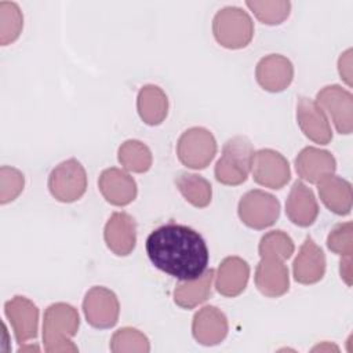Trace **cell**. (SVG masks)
Segmentation results:
<instances>
[{
    "mask_svg": "<svg viewBox=\"0 0 353 353\" xmlns=\"http://www.w3.org/2000/svg\"><path fill=\"white\" fill-rule=\"evenodd\" d=\"M146 254L159 270L181 280L200 277L208 266V247L194 229L168 222L156 228L146 239Z\"/></svg>",
    "mask_w": 353,
    "mask_h": 353,
    "instance_id": "6da1fadb",
    "label": "cell"
},
{
    "mask_svg": "<svg viewBox=\"0 0 353 353\" xmlns=\"http://www.w3.org/2000/svg\"><path fill=\"white\" fill-rule=\"evenodd\" d=\"M80 317L77 310L65 302L50 305L43 317V342L48 353L77 352L72 338L77 334Z\"/></svg>",
    "mask_w": 353,
    "mask_h": 353,
    "instance_id": "7a4b0ae2",
    "label": "cell"
},
{
    "mask_svg": "<svg viewBox=\"0 0 353 353\" xmlns=\"http://www.w3.org/2000/svg\"><path fill=\"white\" fill-rule=\"evenodd\" d=\"M254 153L252 143L247 137L236 135L228 139L214 168L215 179L228 186H237L245 182L251 171Z\"/></svg>",
    "mask_w": 353,
    "mask_h": 353,
    "instance_id": "3957f363",
    "label": "cell"
},
{
    "mask_svg": "<svg viewBox=\"0 0 353 353\" xmlns=\"http://www.w3.org/2000/svg\"><path fill=\"white\" fill-rule=\"evenodd\" d=\"M212 33L218 44L229 50L247 47L254 36V22L240 7H223L212 19Z\"/></svg>",
    "mask_w": 353,
    "mask_h": 353,
    "instance_id": "277c9868",
    "label": "cell"
},
{
    "mask_svg": "<svg viewBox=\"0 0 353 353\" xmlns=\"http://www.w3.org/2000/svg\"><path fill=\"white\" fill-rule=\"evenodd\" d=\"M48 190L61 203H73L87 190V174L81 163L68 159L55 165L48 175Z\"/></svg>",
    "mask_w": 353,
    "mask_h": 353,
    "instance_id": "5b68a950",
    "label": "cell"
},
{
    "mask_svg": "<svg viewBox=\"0 0 353 353\" xmlns=\"http://www.w3.org/2000/svg\"><path fill=\"white\" fill-rule=\"evenodd\" d=\"M215 154L216 141L207 128H188L178 139L176 156L188 168L203 170L212 161Z\"/></svg>",
    "mask_w": 353,
    "mask_h": 353,
    "instance_id": "8992f818",
    "label": "cell"
},
{
    "mask_svg": "<svg viewBox=\"0 0 353 353\" xmlns=\"http://www.w3.org/2000/svg\"><path fill=\"white\" fill-rule=\"evenodd\" d=\"M241 222L255 230H263L276 223L280 216L279 200L261 189H254L241 196L237 207Z\"/></svg>",
    "mask_w": 353,
    "mask_h": 353,
    "instance_id": "52a82bcc",
    "label": "cell"
},
{
    "mask_svg": "<svg viewBox=\"0 0 353 353\" xmlns=\"http://www.w3.org/2000/svg\"><path fill=\"white\" fill-rule=\"evenodd\" d=\"M83 313L91 327L112 328L119 320L120 303L112 290L95 285L87 291L83 299Z\"/></svg>",
    "mask_w": 353,
    "mask_h": 353,
    "instance_id": "ba28073f",
    "label": "cell"
},
{
    "mask_svg": "<svg viewBox=\"0 0 353 353\" xmlns=\"http://www.w3.org/2000/svg\"><path fill=\"white\" fill-rule=\"evenodd\" d=\"M316 103L327 113L336 131L349 135L353 131V95L338 84L325 85L316 95Z\"/></svg>",
    "mask_w": 353,
    "mask_h": 353,
    "instance_id": "9c48e42d",
    "label": "cell"
},
{
    "mask_svg": "<svg viewBox=\"0 0 353 353\" xmlns=\"http://www.w3.org/2000/svg\"><path fill=\"white\" fill-rule=\"evenodd\" d=\"M252 178L258 185L270 189H281L291 178L288 160L273 149H261L254 153Z\"/></svg>",
    "mask_w": 353,
    "mask_h": 353,
    "instance_id": "30bf717a",
    "label": "cell"
},
{
    "mask_svg": "<svg viewBox=\"0 0 353 353\" xmlns=\"http://www.w3.org/2000/svg\"><path fill=\"white\" fill-rule=\"evenodd\" d=\"M4 313L11 323L15 339L19 345L37 336L39 309L30 299L21 295L14 296L6 302Z\"/></svg>",
    "mask_w": 353,
    "mask_h": 353,
    "instance_id": "8fae6325",
    "label": "cell"
},
{
    "mask_svg": "<svg viewBox=\"0 0 353 353\" xmlns=\"http://www.w3.org/2000/svg\"><path fill=\"white\" fill-rule=\"evenodd\" d=\"M296 121L306 138L314 143L327 145L332 139V131L324 110L316 101L299 97L296 103Z\"/></svg>",
    "mask_w": 353,
    "mask_h": 353,
    "instance_id": "7c38bea8",
    "label": "cell"
},
{
    "mask_svg": "<svg viewBox=\"0 0 353 353\" xmlns=\"http://www.w3.org/2000/svg\"><path fill=\"white\" fill-rule=\"evenodd\" d=\"M254 280L262 295L269 298L284 295L290 287V274L284 259L277 256H261Z\"/></svg>",
    "mask_w": 353,
    "mask_h": 353,
    "instance_id": "4fadbf2b",
    "label": "cell"
},
{
    "mask_svg": "<svg viewBox=\"0 0 353 353\" xmlns=\"http://www.w3.org/2000/svg\"><path fill=\"white\" fill-rule=\"evenodd\" d=\"M255 79L263 90L269 92H281L294 79L292 62L280 54L266 55L256 63Z\"/></svg>",
    "mask_w": 353,
    "mask_h": 353,
    "instance_id": "5bb4252c",
    "label": "cell"
},
{
    "mask_svg": "<svg viewBox=\"0 0 353 353\" xmlns=\"http://www.w3.org/2000/svg\"><path fill=\"white\" fill-rule=\"evenodd\" d=\"M103 239L108 248L117 256L132 252L137 244V223L127 212H113L103 229Z\"/></svg>",
    "mask_w": 353,
    "mask_h": 353,
    "instance_id": "9a60e30c",
    "label": "cell"
},
{
    "mask_svg": "<svg viewBox=\"0 0 353 353\" xmlns=\"http://www.w3.org/2000/svg\"><path fill=\"white\" fill-rule=\"evenodd\" d=\"M229 331L225 313L216 306H204L193 316L192 334L196 342L204 346L221 343Z\"/></svg>",
    "mask_w": 353,
    "mask_h": 353,
    "instance_id": "2e32d148",
    "label": "cell"
},
{
    "mask_svg": "<svg viewBox=\"0 0 353 353\" xmlns=\"http://www.w3.org/2000/svg\"><path fill=\"white\" fill-rule=\"evenodd\" d=\"M98 188L105 200L113 205L124 207L137 197V182L125 171L110 167L101 172Z\"/></svg>",
    "mask_w": 353,
    "mask_h": 353,
    "instance_id": "e0dca14e",
    "label": "cell"
},
{
    "mask_svg": "<svg viewBox=\"0 0 353 353\" xmlns=\"http://www.w3.org/2000/svg\"><path fill=\"white\" fill-rule=\"evenodd\" d=\"M325 273V255L312 237H306L292 263L295 281L301 284H314Z\"/></svg>",
    "mask_w": 353,
    "mask_h": 353,
    "instance_id": "ac0fdd59",
    "label": "cell"
},
{
    "mask_svg": "<svg viewBox=\"0 0 353 353\" xmlns=\"http://www.w3.org/2000/svg\"><path fill=\"white\" fill-rule=\"evenodd\" d=\"M295 170L303 181L317 185L321 179L335 172L336 161L331 152L307 146L298 153L295 159Z\"/></svg>",
    "mask_w": 353,
    "mask_h": 353,
    "instance_id": "d6986e66",
    "label": "cell"
},
{
    "mask_svg": "<svg viewBox=\"0 0 353 353\" xmlns=\"http://www.w3.org/2000/svg\"><path fill=\"white\" fill-rule=\"evenodd\" d=\"M285 214L288 219L301 226H310L319 215V204L314 193L302 181H295L285 200Z\"/></svg>",
    "mask_w": 353,
    "mask_h": 353,
    "instance_id": "ffe728a7",
    "label": "cell"
},
{
    "mask_svg": "<svg viewBox=\"0 0 353 353\" xmlns=\"http://www.w3.org/2000/svg\"><path fill=\"white\" fill-rule=\"evenodd\" d=\"M215 288L216 291L228 298L240 295L250 279V266L240 256L225 258L215 273Z\"/></svg>",
    "mask_w": 353,
    "mask_h": 353,
    "instance_id": "44dd1931",
    "label": "cell"
},
{
    "mask_svg": "<svg viewBox=\"0 0 353 353\" xmlns=\"http://www.w3.org/2000/svg\"><path fill=\"white\" fill-rule=\"evenodd\" d=\"M324 205L336 215H347L352 210V185L338 175H328L317 183Z\"/></svg>",
    "mask_w": 353,
    "mask_h": 353,
    "instance_id": "7402d4cb",
    "label": "cell"
},
{
    "mask_svg": "<svg viewBox=\"0 0 353 353\" xmlns=\"http://www.w3.org/2000/svg\"><path fill=\"white\" fill-rule=\"evenodd\" d=\"M137 109L142 121L148 125L161 124L168 113V99L165 92L153 84L143 85L137 98Z\"/></svg>",
    "mask_w": 353,
    "mask_h": 353,
    "instance_id": "603a6c76",
    "label": "cell"
},
{
    "mask_svg": "<svg viewBox=\"0 0 353 353\" xmlns=\"http://www.w3.org/2000/svg\"><path fill=\"white\" fill-rule=\"evenodd\" d=\"M215 270H205L200 277L179 283L174 290V302L182 309H193L211 296Z\"/></svg>",
    "mask_w": 353,
    "mask_h": 353,
    "instance_id": "cb8c5ba5",
    "label": "cell"
},
{
    "mask_svg": "<svg viewBox=\"0 0 353 353\" xmlns=\"http://www.w3.org/2000/svg\"><path fill=\"white\" fill-rule=\"evenodd\" d=\"M175 185L188 203L196 208H204L211 203L212 186L201 175L192 172H179Z\"/></svg>",
    "mask_w": 353,
    "mask_h": 353,
    "instance_id": "d4e9b609",
    "label": "cell"
},
{
    "mask_svg": "<svg viewBox=\"0 0 353 353\" xmlns=\"http://www.w3.org/2000/svg\"><path fill=\"white\" fill-rule=\"evenodd\" d=\"M119 163L131 172L142 174L152 167V152L141 141L128 139L120 145L117 152Z\"/></svg>",
    "mask_w": 353,
    "mask_h": 353,
    "instance_id": "484cf974",
    "label": "cell"
},
{
    "mask_svg": "<svg viewBox=\"0 0 353 353\" xmlns=\"http://www.w3.org/2000/svg\"><path fill=\"white\" fill-rule=\"evenodd\" d=\"M295 245L292 239L283 230H272L262 236L258 251L259 256H277L288 259L294 254Z\"/></svg>",
    "mask_w": 353,
    "mask_h": 353,
    "instance_id": "4316f807",
    "label": "cell"
},
{
    "mask_svg": "<svg viewBox=\"0 0 353 353\" xmlns=\"http://www.w3.org/2000/svg\"><path fill=\"white\" fill-rule=\"evenodd\" d=\"M23 26V18L15 3H0V41L7 46L18 39Z\"/></svg>",
    "mask_w": 353,
    "mask_h": 353,
    "instance_id": "83f0119b",
    "label": "cell"
},
{
    "mask_svg": "<svg viewBox=\"0 0 353 353\" xmlns=\"http://www.w3.org/2000/svg\"><path fill=\"white\" fill-rule=\"evenodd\" d=\"M247 7L254 15L266 25H280L284 22L291 11V3L287 0L280 1H245Z\"/></svg>",
    "mask_w": 353,
    "mask_h": 353,
    "instance_id": "f1b7e54d",
    "label": "cell"
},
{
    "mask_svg": "<svg viewBox=\"0 0 353 353\" xmlns=\"http://www.w3.org/2000/svg\"><path fill=\"white\" fill-rule=\"evenodd\" d=\"M110 350L114 353L120 352H149L150 345L146 335L139 330L124 327L117 330L110 339Z\"/></svg>",
    "mask_w": 353,
    "mask_h": 353,
    "instance_id": "f546056e",
    "label": "cell"
},
{
    "mask_svg": "<svg viewBox=\"0 0 353 353\" xmlns=\"http://www.w3.org/2000/svg\"><path fill=\"white\" fill-rule=\"evenodd\" d=\"M327 247L334 254L341 256H350L353 254V225L352 222L335 225L328 237Z\"/></svg>",
    "mask_w": 353,
    "mask_h": 353,
    "instance_id": "4dcf8cb0",
    "label": "cell"
},
{
    "mask_svg": "<svg viewBox=\"0 0 353 353\" xmlns=\"http://www.w3.org/2000/svg\"><path fill=\"white\" fill-rule=\"evenodd\" d=\"M25 178L21 171L12 167H1L0 170V203L7 204L15 200L23 190Z\"/></svg>",
    "mask_w": 353,
    "mask_h": 353,
    "instance_id": "1f68e13d",
    "label": "cell"
},
{
    "mask_svg": "<svg viewBox=\"0 0 353 353\" xmlns=\"http://www.w3.org/2000/svg\"><path fill=\"white\" fill-rule=\"evenodd\" d=\"M338 72L341 79L352 87V50H346L343 54H341L338 61Z\"/></svg>",
    "mask_w": 353,
    "mask_h": 353,
    "instance_id": "d6a6232c",
    "label": "cell"
},
{
    "mask_svg": "<svg viewBox=\"0 0 353 353\" xmlns=\"http://www.w3.org/2000/svg\"><path fill=\"white\" fill-rule=\"evenodd\" d=\"M339 273L341 279L350 287L352 285V255L350 256H342L339 263Z\"/></svg>",
    "mask_w": 353,
    "mask_h": 353,
    "instance_id": "836d02e7",
    "label": "cell"
}]
</instances>
